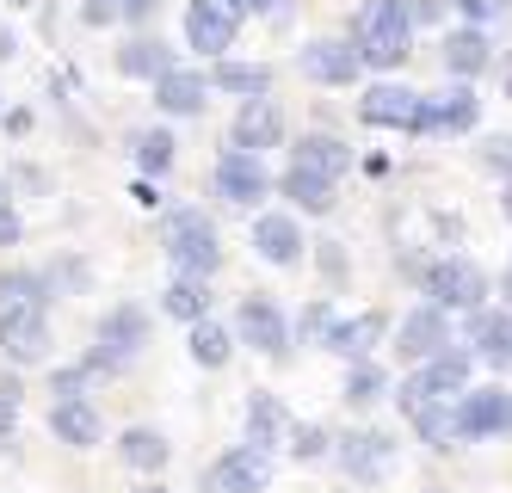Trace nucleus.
<instances>
[{"label": "nucleus", "instance_id": "nucleus-18", "mask_svg": "<svg viewBox=\"0 0 512 493\" xmlns=\"http://www.w3.org/2000/svg\"><path fill=\"white\" fill-rule=\"evenodd\" d=\"M340 463H346V475H358V481H377V475H389V463H395V444H389V432H352V438L340 444Z\"/></svg>", "mask_w": 512, "mask_h": 493}, {"label": "nucleus", "instance_id": "nucleus-35", "mask_svg": "<svg viewBox=\"0 0 512 493\" xmlns=\"http://www.w3.org/2000/svg\"><path fill=\"white\" fill-rule=\"evenodd\" d=\"M13 302H44V278H31V272L0 278V309H13Z\"/></svg>", "mask_w": 512, "mask_h": 493}, {"label": "nucleus", "instance_id": "nucleus-1", "mask_svg": "<svg viewBox=\"0 0 512 493\" xmlns=\"http://www.w3.org/2000/svg\"><path fill=\"white\" fill-rule=\"evenodd\" d=\"M352 44L364 56V68H401L414 50V13L408 0H364L352 13Z\"/></svg>", "mask_w": 512, "mask_h": 493}, {"label": "nucleus", "instance_id": "nucleus-7", "mask_svg": "<svg viewBox=\"0 0 512 493\" xmlns=\"http://www.w3.org/2000/svg\"><path fill=\"white\" fill-rule=\"evenodd\" d=\"M358 118L371 124V130H420V118H426V93H414V87H371L358 99Z\"/></svg>", "mask_w": 512, "mask_h": 493}, {"label": "nucleus", "instance_id": "nucleus-11", "mask_svg": "<svg viewBox=\"0 0 512 493\" xmlns=\"http://www.w3.org/2000/svg\"><path fill=\"white\" fill-rule=\"evenodd\" d=\"M358 68H364V56H358V44H346V37H315L303 50V74L321 81V87H352Z\"/></svg>", "mask_w": 512, "mask_h": 493}, {"label": "nucleus", "instance_id": "nucleus-46", "mask_svg": "<svg viewBox=\"0 0 512 493\" xmlns=\"http://www.w3.org/2000/svg\"><path fill=\"white\" fill-rule=\"evenodd\" d=\"M500 204H506V216H512V179H506V198H500Z\"/></svg>", "mask_w": 512, "mask_h": 493}, {"label": "nucleus", "instance_id": "nucleus-8", "mask_svg": "<svg viewBox=\"0 0 512 493\" xmlns=\"http://www.w3.org/2000/svg\"><path fill=\"white\" fill-rule=\"evenodd\" d=\"M512 432V395L506 389H463L457 401V438H500Z\"/></svg>", "mask_w": 512, "mask_h": 493}, {"label": "nucleus", "instance_id": "nucleus-6", "mask_svg": "<svg viewBox=\"0 0 512 493\" xmlns=\"http://www.w3.org/2000/svg\"><path fill=\"white\" fill-rule=\"evenodd\" d=\"M426 296L438 309H482L488 302V272L475 259H438L426 272Z\"/></svg>", "mask_w": 512, "mask_h": 493}, {"label": "nucleus", "instance_id": "nucleus-36", "mask_svg": "<svg viewBox=\"0 0 512 493\" xmlns=\"http://www.w3.org/2000/svg\"><path fill=\"white\" fill-rule=\"evenodd\" d=\"M482 161L512 179V136H488V142H482Z\"/></svg>", "mask_w": 512, "mask_h": 493}, {"label": "nucleus", "instance_id": "nucleus-24", "mask_svg": "<svg viewBox=\"0 0 512 493\" xmlns=\"http://www.w3.org/2000/svg\"><path fill=\"white\" fill-rule=\"evenodd\" d=\"M284 198L297 204V210H309V216H327V210H334V179L290 161V173H284Z\"/></svg>", "mask_w": 512, "mask_h": 493}, {"label": "nucleus", "instance_id": "nucleus-37", "mask_svg": "<svg viewBox=\"0 0 512 493\" xmlns=\"http://www.w3.org/2000/svg\"><path fill=\"white\" fill-rule=\"evenodd\" d=\"M290 450H297L303 463H315L321 450H327V432H315V426H303V432H290Z\"/></svg>", "mask_w": 512, "mask_h": 493}, {"label": "nucleus", "instance_id": "nucleus-41", "mask_svg": "<svg viewBox=\"0 0 512 493\" xmlns=\"http://www.w3.org/2000/svg\"><path fill=\"white\" fill-rule=\"evenodd\" d=\"M19 426V401H7V395H0V438H7Z\"/></svg>", "mask_w": 512, "mask_h": 493}, {"label": "nucleus", "instance_id": "nucleus-28", "mask_svg": "<svg viewBox=\"0 0 512 493\" xmlns=\"http://www.w3.org/2000/svg\"><path fill=\"white\" fill-rule=\"evenodd\" d=\"M210 87L241 93V99H260V93H272V68H266V62H216Z\"/></svg>", "mask_w": 512, "mask_h": 493}, {"label": "nucleus", "instance_id": "nucleus-34", "mask_svg": "<svg viewBox=\"0 0 512 493\" xmlns=\"http://www.w3.org/2000/svg\"><path fill=\"white\" fill-rule=\"evenodd\" d=\"M130 148H136V167H142V173H167V167H173V136H167V130H142Z\"/></svg>", "mask_w": 512, "mask_h": 493}, {"label": "nucleus", "instance_id": "nucleus-48", "mask_svg": "<svg viewBox=\"0 0 512 493\" xmlns=\"http://www.w3.org/2000/svg\"><path fill=\"white\" fill-rule=\"evenodd\" d=\"M136 493H167V487H136Z\"/></svg>", "mask_w": 512, "mask_h": 493}, {"label": "nucleus", "instance_id": "nucleus-43", "mask_svg": "<svg viewBox=\"0 0 512 493\" xmlns=\"http://www.w3.org/2000/svg\"><path fill=\"white\" fill-rule=\"evenodd\" d=\"M408 13H414V25H432V19H438V0H414Z\"/></svg>", "mask_w": 512, "mask_h": 493}, {"label": "nucleus", "instance_id": "nucleus-23", "mask_svg": "<svg viewBox=\"0 0 512 493\" xmlns=\"http://www.w3.org/2000/svg\"><path fill=\"white\" fill-rule=\"evenodd\" d=\"M494 62V50H488V37H482V25H463V31H451L445 37V68L457 74V81H475Z\"/></svg>", "mask_w": 512, "mask_h": 493}, {"label": "nucleus", "instance_id": "nucleus-44", "mask_svg": "<svg viewBox=\"0 0 512 493\" xmlns=\"http://www.w3.org/2000/svg\"><path fill=\"white\" fill-rule=\"evenodd\" d=\"M241 13H278V0H235Z\"/></svg>", "mask_w": 512, "mask_h": 493}, {"label": "nucleus", "instance_id": "nucleus-45", "mask_svg": "<svg viewBox=\"0 0 512 493\" xmlns=\"http://www.w3.org/2000/svg\"><path fill=\"white\" fill-rule=\"evenodd\" d=\"M0 395H7V401H19V383H13L7 370H0Z\"/></svg>", "mask_w": 512, "mask_h": 493}, {"label": "nucleus", "instance_id": "nucleus-17", "mask_svg": "<svg viewBox=\"0 0 512 493\" xmlns=\"http://www.w3.org/2000/svg\"><path fill=\"white\" fill-rule=\"evenodd\" d=\"M389 333V315L383 309H364L358 321H334V333H327V352H340V358H371L377 352V339Z\"/></svg>", "mask_w": 512, "mask_h": 493}, {"label": "nucleus", "instance_id": "nucleus-21", "mask_svg": "<svg viewBox=\"0 0 512 493\" xmlns=\"http://www.w3.org/2000/svg\"><path fill=\"white\" fill-rule=\"evenodd\" d=\"M469 124H475V93L469 87H451V93L426 99V118H420L426 136H451V130H469Z\"/></svg>", "mask_w": 512, "mask_h": 493}, {"label": "nucleus", "instance_id": "nucleus-25", "mask_svg": "<svg viewBox=\"0 0 512 493\" xmlns=\"http://www.w3.org/2000/svg\"><path fill=\"white\" fill-rule=\"evenodd\" d=\"M118 68L130 74V81H161V74L173 68V50L161 44V37H130V44L118 50Z\"/></svg>", "mask_w": 512, "mask_h": 493}, {"label": "nucleus", "instance_id": "nucleus-19", "mask_svg": "<svg viewBox=\"0 0 512 493\" xmlns=\"http://www.w3.org/2000/svg\"><path fill=\"white\" fill-rule=\"evenodd\" d=\"M469 346L482 352L494 370H512V315H488V309H469Z\"/></svg>", "mask_w": 512, "mask_h": 493}, {"label": "nucleus", "instance_id": "nucleus-14", "mask_svg": "<svg viewBox=\"0 0 512 493\" xmlns=\"http://www.w3.org/2000/svg\"><path fill=\"white\" fill-rule=\"evenodd\" d=\"M451 346V327H445V309H414L408 321H401V339H395V352L408 358V364H426V358H438Z\"/></svg>", "mask_w": 512, "mask_h": 493}, {"label": "nucleus", "instance_id": "nucleus-29", "mask_svg": "<svg viewBox=\"0 0 512 493\" xmlns=\"http://www.w3.org/2000/svg\"><path fill=\"white\" fill-rule=\"evenodd\" d=\"M408 420H414V432H420L432 450H451V438H457V413H451L445 401H414Z\"/></svg>", "mask_w": 512, "mask_h": 493}, {"label": "nucleus", "instance_id": "nucleus-40", "mask_svg": "<svg viewBox=\"0 0 512 493\" xmlns=\"http://www.w3.org/2000/svg\"><path fill=\"white\" fill-rule=\"evenodd\" d=\"M155 7H161V0H118V19H155Z\"/></svg>", "mask_w": 512, "mask_h": 493}, {"label": "nucleus", "instance_id": "nucleus-38", "mask_svg": "<svg viewBox=\"0 0 512 493\" xmlns=\"http://www.w3.org/2000/svg\"><path fill=\"white\" fill-rule=\"evenodd\" d=\"M451 7L469 19V25H482V19H494V13H506V0H451Z\"/></svg>", "mask_w": 512, "mask_h": 493}, {"label": "nucleus", "instance_id": "nucleus-2", "mask_svg": "<svg viewBox=\"0 0 512 493\" xmlns=\"http://www.w3.org/2000/svg\"><path fill=\"white\" fill-rule=\"evenodd\" d=\"M167 259L192 278H210L223 265V241H216V222L204 210H173L167 216Z\"/></svg>", "mask_w": 512, "mask_h": 493}, {"label": "nucleus", "instance_id": "nucleus-49", "mask_svg": "<svg viewBox=\"0 0 512 493\" xmlns=\"http://www.w3.org/2000/svg\"><path fill=\"white\" fill-rule=\"evenodd\" d=\"M506 99H512V74H506Z\"/></svg>", "mask_w": 512, "mask_h": 493}, {"label": "nucleus", "instance_id": "nucleus-30", "mask_svg": "<svg viewBox=\"0 0 512 493\" xmlns=\"http://www.w3.org/2000/svg\"><path fill=\"white\" fill-rule=\"evenodd\" d=\"M161 302H167L173 321H204V315H210V290H204V278H192V272H179Z\"/></svg>", "mask_w": 512, "mask_h": 493}, {"label": "nucleus", "instance_id": "nucleus-9", "mask_svg": "<svg viewBox=\"0 0 512 493\" xmlns=\"http://www.w3.org/2000/svg\"><path fill=\"white\" fill-rule=\"evenodd\" d=\"M272 192V179L260 167V155L253 148H223V161H216V198L229 204H260Z\"/></svg>", "mask_w": 512, "mask_h": 493}, {"label": "nucleus", "instance_id": "nucleus-26", "mask_svg": "<svg viewBox=\"0 0 512 493\" xmlns=\"http://www.w3.org/2000/svg\"><path fill=\"white\" fill-rule=\"evenodd\" d=\"M290 438V413L278 407V395H253L247 401V444H284Z\"/></svg>", "mask_w": 512, "mask_h": 493}, {"label": "nucleus", "instance_id": "nucleus-50", "mask_svg": "<svg viewBox=\"0 0 512 493\" xmlns=\"http://www.w3.org/2000/svg\"><path fill=\"white\" fill-rule=\"evenodd\" d=\"M112 7H118V0H112Z\"/></svg>", "mask_w": 512, "mask_h": 493}, {"label": "nucleus", "instance_id": "nucleus-13", "mask_svg": "<svg viewBox=\"0 0 512 493\" xmlns=\"http://www.w3.org/2000/svg\"><path fill=\"white\" fill-rule=\"evenodd\" d=\"M229 142H235V148H253V155L278 148V142H284V111H278V99H266V93H260V99H241Z\"/></svg>", "mask_w": 512, "mask_h": 493}, {"label": "nucleus", "instance_id": "nucleus-5", "mask_svg": "<svg viewBox=\"0 0 512 493\" xmlns=\"http://www.w3.org/2000/svg\"><path fill=\"white\" fill-rule=\"evenodd\" d=\"M241 19L247 13L235 7V0H192V7H186V44L198 56H223V50H235Z\"/></svg>", "mask_w": 512, "mask_h": 493}, {"label": "nucleus", "instance_id": "nucleus-39", "mask_svg": "<svg viewBox=\"0 0 512 493\" xmlns=\"http://www.w3.org/2000/svg\"><path fill=\"white\" fill-rule=\"evenodd\" d=\"M303 333H309V339H321V346H327V333H334V315H327V302H315V309L303 315Z\"/></svg>", "mask_w": 512, "mask_h": 493}, {"label": "nucleus", "instance_id": "nucleus-20", "mask_svg": "<svg viewBox=\"0 0 512 493\" xmlns=\"http://www.w3.org/2000/svg\"><path fill=\"white\" fill-rule=\"evenodd\" d=\"M50 432H56L62 444H75V450H93L105 426H99V413H93L81 395H68V401H56V407H50Z\"/></svg>", "mask_w": 512, "mask_h": 493}, {"label": "nucleus", "instance_id": "nucleus-3", "mask_svg": "<svg viewBox=\"0 0 512 493\" xmlns=\"http://www.w3.org/2000/svg\"><path fill=\"white\" fill-rule=\"evenodd\" d=\"M469 389V352H438V358H426L414 376H408V383H401V413H408L414 401H451V395H463Z\"/></svg>", "mask_w": 512, "mask_h": 493}, {"label": "nucleus", "instance_id": "nucleus-10", "mask_svg": "<svg viewBox=\"0 0 512 493\" xmlns=\"http://www.w3.org/2000/svg\"><path fill=\"white\" fill-rule=\"evenodd\" d=\"M216 493H266L272 487V450L266 444H235L210 475Z\"/></svg>", "mask_w": 512, "mask_h": 493}, {"label": "nucleus", "instance_id": "nucleus-47", "mask_svg": "<svg viewBox=\"0 0 512 493\" xmlns=\"http://www.w3.org/2000/svg\"><path fill=\"white\" fill-rule=\"evenodd\" d=\"M0 210H7V179H0Z\"/></svg>", "mask_w": 512, "mask_h": 493}, {"label": "nucleus", "instance_id": "nucleus-22", "mask_svg": "<svg viewBox=\"0 0 512 493\" xmlns=\"http://www.w3.org/2000/svg\"><path fill=\"white\" fill-rule=\"evenodd\" d=\"M253 247H260V259H272V265H297L303 259V229L290 216H260L253 222Z\"/></svg>", "mask_w": 512, "mask_h": 493}, {"label": "nucleus", "instance_id": "nucleus-27", "mask_svg": "<svg viewBox=\"0 0 512 493\" xmlns=\"http://www.w3.org/2000/svg\"><path fill=\"white\" fill-rule=\"evenodd\" d=\"M297 167H315V173H327V179H340L346 167H352V148L340 142V136H303L297 142Z\"/></svg>", "mask_w": 512, "mask_h": 493}, {"label": "nucleus", "instance_id": "nucleus-42", "mask_svg": "<svg viewBox=\"0 0 512 493\" xmlns=\"http://www.w3.org/2000/svg\"><path fill=\"white\" fill-rule=\"evenodd\" d=\"M13 241H19V216L0 210V247H13Z\"/></svg>", "mask_w": 512, "mask_h": 493}, {"label": "nucleus", "instance_id": "nucleus-4", "mask_svg": "<svg viewBox=\"0 0 512 493\" xmlns=\"http://www.w3.org/2000/svg\"><path fill=\"white\" fill-rule=\"evenodd\" d=\"M0 352H7L13 364H44L50 358L44 302H13V309H0Z\"/></svg>", "mask_w": 512, "mask_h": 493}, {"label": "nucleus", "instance_id": "nucleus-32", "mask_svg": "<svg viewBox=\"0 0 512 493\" xmlns=\"http://www.w3.org/2000/svg\"><path fill=\"white\" fill-rule=\"evenodd\" d=\"M192 358H198L204 370H216V364H229V333L216 327L210 315H204V321H192Z\"/></svg>", "mask_w": 512, "mask_h": 493}, {"label": "nucleus", "instance_id": "nucleus-31", "mask_svg": "<svg viewBox=\"0 0 512 493\" xmlns=\"http://www.w3.org/2000/svg\"><path fill=\"white\" fill-rule=\"evenodd\" d=\"M124 463L130 469H142V475H155V469H167V457H173V450H167V438L161 432H149V426H136V432H124Z\"/></svg>", "mask_w": 512, "mask_h": 493}, {"label": "nucleus", "instance_id": "nucleus-33", "mask_svg": "<svg viewBox=\"0 0 512 493\" xmlns=\"http://www.w3.org/2000/svg\"><path fill=\"white\" fill-rule=\"evenodd\" d=\"M383 395H389V376H383L377 364L358 358V370L346 376V401H352V407H371V401H383Z\"/></svg>", "mask_w": 512, "mask_h": 493}, {"label": "nucleus", "instance_id": "nucleus-16", "mask_svg": "<svg viewBox=\"0 0 512 493\" xmlns=\"http://www.w3.org/2000/svg\"><path fill=\"white\" fill-rule=\"evenodd\" d=\"M204 93H210V81H204V74H192V68H167L161 81H155V105L167 111V118H198Z\"/></svg>", "mask_w": 512, "mask_h": 493}, {"label": "nucleus", "instance_id": "nucleus-12", "mask_svg": "<svg viewBox=\"0 0 512 493\" xmlns=\"http://www.w3.org/2000/svg\"><path fill=\"white\" fill-rule=\"evenodd\" d=\"M142 346H149V321H142V309H112L99 321V352H93V370L99 364H124V358H136Z\"/></svg>", "mask_w": 512, "mask_h": 493}, {"label": "nucleus", "instance_id": "nucleus-15", "mask_svg": "<svg viewBox=\"0 0 512 493\" xmlns=\"http://www.w3.org/2000/svg\"><path fill=\"white\" fill-rule=\"evenodd\" d=\"M235 327H241V339H247V346L253 352H284V339H290V327H284V315L272 309V302L266 296H247L241 302V315H235Z\"/></svg>", "mask_w": 512, "mask_h": 493}]
</instances>
